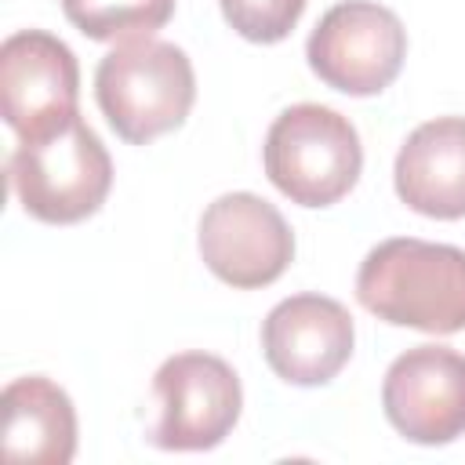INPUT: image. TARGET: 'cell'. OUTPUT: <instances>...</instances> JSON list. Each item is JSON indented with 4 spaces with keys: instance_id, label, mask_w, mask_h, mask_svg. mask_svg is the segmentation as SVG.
Masks as SVG:
<instances>
[{
    "instance_id": "obj_1",
    "label": "cell",
    "mask_w": 465,
    "mask_h": 465,
    "mask_svg": "<svg viewBox=\"0 0 465 465\" xmlns=\"http://www.w3.org/2000/svg\"><path fill=\"white\" fill-rule=\"evenodd\" d=\"M356 298L392 327L458 334L465 331V251L414 236L381 240L360 262Z\"/></svg>"
},
{
    "instance_id": "obj_2",
    "label": "cell",
    "mask_w": 465,
    "mask_h": 465,
    "mask_svg": "<svg viewBox=\"0 0 465 465\" xmlns=\"http://www.w3.org/2000/svg\"><path fill=\"white\" fill-rule=\"evenodd\" d=\"M94 98L124 142L145 145L185 124L196 102V73L182 47L138 36L116 44L98 62Z\"/></svg>"
},
{
    "instance_id": "obj_3",
    "label": "cell",
    "mask_w": 465,
    "mask_h": 465,
    "mask_svg": "<svg viewBox=\"0 0 465 465\" xmlns=\"http://www.w3.org/2000/svg\"><path fill=\"white\" fill-rule=\"evenodd\" d=\"M269 182L302 207L338 203L363 171V145L338 109L298 102L283 109L265 134Z\"/></svg>"
},
{
    "instance_id": "obj_4",
    "label": "cell",
    "mask_w": 465,
    "mask_h": 465,
    "mask_svg": "<svg viewBox=\"0 0 465 465\" xmlns=\"http://www.w3.org/2000/svg\"><path fill=\"white\" fill-rule=\"evenodd\" d=\"M7 178L25 214L47 225H73L105 203L113 160L102 138L76 116L47 138L18 142L7 160Z\"/></svg>"
},
{
    "instance_id": "obj_5",
    "label": "cell",
    "mask_w": 465,
    "mask_h": 465,
    "mask_svg": "<svg viewBox=\"0 0 465 465\" xmlns=\"http://www.w3.org/2000/svg\"><path fill=\"white\" fill-rule=\"evenodd\" d=\"M305 58L327 87L367 98L400 76L407 58V29L396 11L374 0H341L309 33Z\"/></svg>"
},
{
    "instance_id": "obj_6",
    "label": "cell",
    "mask_w": 465,
    "mask_h": 465,
    "mask_svg": "<svg viewBox=\"0 0 465 465\" xmlns=\"http://www.w3.org/2000/svg\"><path fill=\"white\" fill-rule=\"evenodd\" d=\"M156 421L149 440L160 450H211L240 421L243 389L236 371L211 352H178L153 378Z\"/></svg>"
},
{
    "instance_id": "obj_7",
    "label": "cell",
    "mask_w": 465,
    "mask_h": 465,
    "mask_svg": "<svg viewBox=\"0 0 465 465\" xmlns=\"http://www.w3.org/2000/svg\"><path fill=\"white\" fill-rule=\"evenodd\" d=\"M80 65L65 40L18 29L0 44V109L18 142L47 138L80 113Z\"/></svg>"
},
{
    "instance_id": "obj_8",
    "label": "cell",
    "mask_w": 465,
    "mask_h": 465,
    "mask_svg": "<svg viewBox=\"0 0 465 465\" xmlns=\"http://www.w3.org/2000/svg\"><path fill=\"white\" fill-rule=\"evenodd\" d=\"M200 258L236 291L269 287L294 258V232L283 214L254 193H225L200 214Z\"/></svg>"
},
{
    "instance_id": "obj_9",
    "label": "cell",
    "mask_w": 465,
    "mask_h": 465,
    "mask_svg": "<svg viewBox=\"0 0 465 465\" xmlns=\"http://www.w3.org/2000/svg\"><path fill=\"white\" fill-rule=\"evenodd\" d=\"M381 407L411 443L440 447L458 440L465 432V356L447 345L400 352L385 371Z\"/></svg>"
},
{
    "instance_id": "obj_10",
    "label": "cell",
    "mask_w": 465,
    "mask_h": 465,
    "mask_svg": "<svg viewBox=\"0 0 465 465\" xmlns=\"http://www.w3.org/2000/svg\"><path fill=\"white\" fill-rule=\"evenodd\" d=\"M352 316L327 294H291L262 320V352L287 385H327L352 356Z\"/></svg>"
},
{
    "instance_id": "obj_11",
    "label": "cell",
    "mask_w": 465,
    "mask_h": 465,
    "mask_svg": "<svg viewBox=\"0 0 465 465\" xmlns=\"http://www.w3.org/2000/svg\"><path fill=\"white\" fill-rule=\"evenodd\" d=\"M396 196L425 218H465V116L418 124L396 153Z\"/></svg>"
},
{
    "instance_id": "obj_12",
    "label": "cell",
    "mask_w": 465,
    "mask_h": 465,
    "mask_svg": "<svg viewBox=\"0 0 465 465\" xmlns=\"http://www.w3.org/2000/svg\"><path fill=\"white\" fill-rule=\"evenodd\" d=\"M4 454L11 461L65 465L76 454V411L65 389L44 374L15 378L4 396Z\"/></svg>"
},
{
    "instance_id": "obj_13",
    "label": "cell",
    "mask_w": 465,
    "mask_h": 465,
    "mask_svg": "<svg viewBox=\"0 0 465 465\" xmlns=\"http://www.w3.org/2000/svg\"><path fill=\"white\" fill-rule=\"evenodd\" d=\"M65 18L87 40H138L163 29L174 15V0H62Z\"/></svg>"
},
{
    "instance_id": "obj_14",
    "label": "cell",
    "mask_w": 465,
    "mask_h": 465,
    "mask_svg": "<svg viewBox=\"0 0 465 465\" xmlns=\"http://www.w3.org/2000/svg\"><path fill=\"white\" fill-rule=\"evenodd\" d=\"M218 4L225 22L251 44L283 40L305 11V0H218Z\"/></svg>"
}]
</instances>
